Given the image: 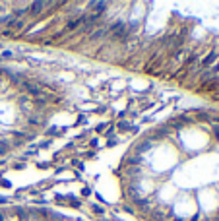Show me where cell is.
I'll list each match as a JSON object with an SVG mask.
<instances>
[{
	"label": "cell",
	"instance_id": "obj_1",
	"mask_svg": "<svg viewBox=\"0 0 219 221\" xmlns=\"http://www.w3.org/2000/svg\"><path fill=\"white\" fill-rule=\"evenodd\" d=\"M99 190L140 221H219V113L184 109L101 165Z\"/></svg>",
	"mask_w": 219,
	"mask_h": 221
},
{
	"label": "cell",
	"instance_id": "obj_3",
	"mask_svg": "<svg viewBox=\"0 0 219 221\" xmlns=\"http://www.w3.org/2000/svg\"><path fill=\"white\" fill-rule=\"evenodd\" d=\"M0 221H95L79 211L37 204H0Z\"/></svg>",
	"mask_w": 219,
	"mask_h": 221
},
{
	"label": "cell",
	"instance_id": "obj_2",
	"mask_svg": "<svg viewBox=\"0 0 219 221\" xmlns=\"http://www.w3.org/2000/svg\"><path fill=\"white\" fill-rule=\"evenodd\" d=\"M74 95L56 74L0 60V159L72 119Z\"/></svg>",
	"mask_w": 219,
	"mask_h": 221
}]
</instances>
